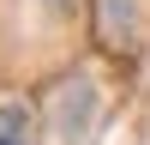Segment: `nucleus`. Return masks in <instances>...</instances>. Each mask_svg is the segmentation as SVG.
I'll return each mask as SVG.
<instances>
[{
  "label": "nucleus",
  "mask_w": 150,
  "mask_h": 145,
  "mask_svg": "<svg viewBox=\"0 0 150 145\" xmlns=\"http://www.w3.org/2000/svg\"><path fill=\"white\" fill-rule=\"evenodd\" d=\"M30 139H36L30 103H0V145H30Z\"/></svg>",
  "instance_id": "1"
},
{
  "label": "nucleus",
  "mask_w": 150,
  "mask_h": 145,
  "mask_svg": "<svg viewBox=\"0 0 150 145\" xmlns=\"http://www.w3.org/2000/svg\"><path fill=\"white\" fill-rule=\"evenodd\" d=\"M48 6H60V12H72V6H78V0H48Z\"/></svg>",
  "instance_id": "2"
}]
</instances>
